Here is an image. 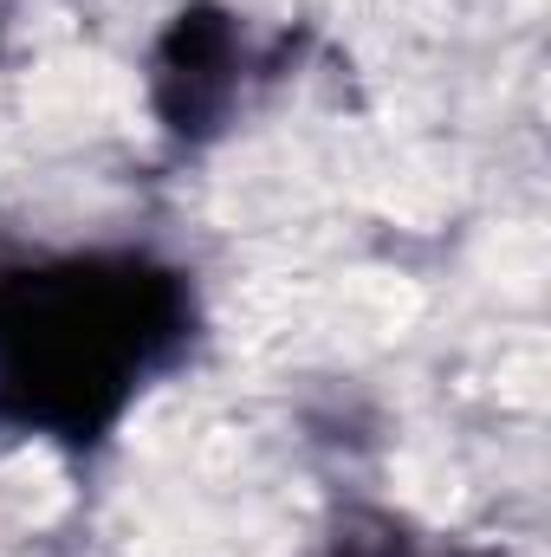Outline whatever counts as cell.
I'll return each mask as SVG.
<instances>
[{
	"label": "cell",
	"mask_w": 551,
	"mask_h": 557,
	"mask_svg": "<svg viewBox=\"0 0 551 557\" xmlns=\"http://www.w3.org/2000/svg\"><path fill=\"white\" fill-rule=\"evenodd\" d=\"M247 39L221 7H182L156 46V111L175 137H208L241 98Z\"/></svg>",
	"instance_id": "7a4b0ae2"
},
{
	"label": "cell",
	"mask_w": 551,
	"mask_h": 557,
	"mask_svg": "<svg viewBox=\"0 0 551 557\" xmlns=\"http://www.w3.org/2000/svg\"><path fill=\"white\" fill-rule=\"evenodd\" d=\"M195 344V285L149 253L0 260V421L105 441L149 376Z\"/></svg>",
	"instance_id": "6da1fadb"
}]
</instances>
